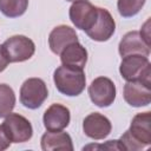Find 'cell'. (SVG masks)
<instances>
[{
    "label": "cell",
    "mask_w": 151,
    "mask_h": 151,
    "mask_svg": "<svg viewBox=\"0 0 151 151\" xmlns=\"http://www.w3.org/2000/svg\"><path fill=\"white\" fill-rule=\"evenodd\" d=\"M53 81L61 94L77 97L85 90L86 77L81 68L61 65L54 71Z\"/></svg>",
    "instance_id": "obj_1"
},
{
    "label": "cell",
    "mask_w": 151,
    "mask_h": 151,
    "mask_svg": "<svg viewBox=\"0 0 151 151\" xmlns=\"http://www.w3.org/2000/svg\"><path fill=\"white\" fill-rule=\"evenodd\" d=\"M119 73L126 81L142 80L151 83V64L149 58L142 54L123 57L119 66Z\"/></svg>",
    "instance_id": "obj_2"
},
{
    "label": "cell",
    "mask_w": 151,
    "mask_h": 151,
    "mask_svg": "<svg viewBox=\"0 0 151 151\" xmlns=\"http://www.w3.org/2000/svg\"><path fill=\"white\" fill-rule=\"evenodd\" d=\"M2 51L8 63H22L31 59L35 52L33 40L25 35H13L4 41Z\"/></svg>",
    "instance_id": "obj_3"
},
{
    "label": "cell",
    "mask_w": 151,
    "mask_h": 151,
    "mask_svg": "<svg viewBox=\"0 0 151 151\" xmlns=\"http://www.w3.org/2000/svg\"><path fill=\"white\" fill-rule=\"evenodd\" d=\"M47 97V86L40 78H28L20 87V103L29 110L39 109Z\"/></svg>",
    "instance_id": "obj_4"
},
{
    "label": "cell",
    "mask_w": 151,
    "mask_h": 151,
    "mask_svg": "<svg viewBox=\"0 0 151 151\" xmlns=\"http://www.w3.org/2000/svg\"><path fill=\"white\" fill-rule=\"evenodd\" d=\"M2 129L12 143H25L28 142L33 136V127L31 122L19 113H9L5 117L1 124Z\"/></svg>",
    "instance_id": "obj_5"
},
{
    "label": "cell",
    "mask_w": 151,
    "mask_h": 151,
    "mask_svg": "<svg viewBox=\"0 0 151 151\" xmlns=\"http://www.w3.org/2000/svg\"><path fill=\"white\" fill-rule=\"evenodd\" d=\"M70 20L81 31H88L98 18V7L92 5L88 0H77L70 7Z\"/></svg>",
    "instance_id": "obj_6"
},
{
    "label": "cell",
    "mask_w": 151,
    "mask_h": 151,
    "mask_svg": "<svg viewBox=\"0 0 151 151\" xmlns=\"http://www.w3.org/2000/svg\"><path fill=\"white\" fill-rule=\"evenodd\" d=\"M116 85L107 77H98L88 86L91 101L98 107H109L116 99Z\"/></svg>",
    "instance_id": "obj_7"
},
{
    "label": "cell",
    "mask_w": 151,
    "mask_h": 151,
    "mask_svg": "<svg viewBox=\"0 0 151 151\" xmlns=\"http://www.w3.org/2000/svg\"><path fill=\"white\" fill-rule=\"evenodd\" d=\"M151 83L142 80L126 81L123 90V97L125 101L133 107L146 106L151 103Z\"/></svg>",
    "instance_id": "obj_8"
},
{
    "label": "cell",
    "mask_w": 151,
    "mask_h": 151,
    "mask_svg": "<svg viewBox=\"0 0 151 151\" xmlns=\"http://www.w3.org/2000/svg\"><path fill=\"white\" fill-rule=\"evenodd\" d=\"M116 31V22L111 13L101 7H98V18L94 25L85 33L94 41H107Z\"/></svg>",
    "instance_id": "obj_9"
},
{
    "label": "cell",
    "mask_w": 151,
    "mask_h": 151,
    "mask_svg": "<svg viewBox=\"0 0 151 151\" xmlns=\"http://www.w3.org/2000/svg\"><path fill=\"white\" fill-rule=\"evenodd\" d=\"M111 130L112 124L110 119L99 112L90 113L83 120V131L91 139H104L111 133Z\"/></svg>",
    "instance_id": "obj_10"
},
{
    "label": "cell",
    "mask_w": 151,
    "mask_h": 151,
    "mask_svg": "<svg viewBox=\"0 0 151 151\" xmlns=\"http://www.w3.org/2000/svg\"><path fill=\"white\" fill-rule=\"evenodd\" d=\"M71 120L70 110L61 104H52L44 113L42 123L47 131H63L66 129Z\"/></svg>",
    "instance_id": "obj_11"
},
{
    "label": "cell",
    "mask_w": 151,
    "mask_h": 151,
    "mask_svg": "<svg viewBox=\"0 0 151 151\" xmlns=\"http://www.w3.org/2000/svg\"><path fill=\"white\" fill-rule=\"evenodd\" d=\"M118 52L122 58L126 57V55H131V54H142V55L149 57L150 45L146 44V41L142 37L140 32L130 31L119 41Z\"/></svg>",
    "instance_id": "obj_12"
},
{
    "label": "cell",
    "mask_w": 151,
    "mask_h": 151,
    "mask_svg": "<svg viewBox=\"0 0 151 151\" xmlns=\"http://www.w3.org/2000/svg\"><path fill=\"white\" fill-rule=\"evenodd\" d=\"M127 131L137 143L144 147L149 146L151 144V112L146 111L137 113L132 118Z\"/></svg>",
    "instance_id": "obj_13"
},
{
    "label": "cell",
    "mask_w": 151,
    "mask_h": 151,
    "mask_svg": "<svg viewBox=\"0 0 151 151\" xmlns=\"http://www.w3.org/2000/svg\"><path fill=\"white\" fill-rule=\"evenodd\" d=\"M76 41H78L76 31L66 25H59L54 27L48 35V46L54 54H60V52L67 45Z\"/></svg>",
    "instance_id": "obj_14"
},
{
    "label": "cell",
    "mask_w": 151,
    "mask_h": 151,
    "mask_svg": "<svg viewBox=\"0 0 151 151\" xmlns=\"http://www.w3.org/2000/svg\"><path fill=\"white\" fill-rule=\"evenodd\" d=\"M59 55L61 64L66 66L84 70L87 63V51L79 41L67 45Z\"/></svg>",
    "instance_id": "obj_15"
},
{
    "label": "cell",
    "mask_w": 151,
    "mask_h": 151,
    "mask_svg": "<svg viewBox=\"0 0 151 151\" xmlns=\"http://www.w3.org/2000/svg\"><path fill=\"white\" fill-rule=\"evenodd\" d=\"M41 149L44 151H73V143L72 138L67 132L63 131H47L41 136L40 139Z\"/></svg>",
    "instance_id": "obj_16"
},
{
    "label": "cell",
    "mask_w": 151,
    "mask_h": 151,
    "mask_svg": "<svg viewBox=\"0 0 151 151\" xmlns=\"http://www.w3.org/2000/svg\"><path fill=\"white\" fill-rule=\"evenodd\" d=\"M28 7V0H0V12L7 18L21 17Z\"/></svg>",
    "instance_id": "obj_17"
},
{
    "label": "cell",
    "mask_w": 151,
    "mask_h": 151,
    "mask_svg": "<svg viewBox=\"0 0 151 151\" xmlns=\"http://www.w3.org/2000/svg\"><path fill=\"white\" fill-rule=\"evenodd\" d=\"M15 106V93L7 84H0V118L8 116Z\"/></svg>",
    "instance_id": "obj_18"
},
{
    "label": "cell",
    "mask_w": 151,
    "mask_h": 151,
    "mask_svg": "<svg viewBox=\"0 0 151 151\" xmlns=\"http://www.w3.org/2000/svg\"><path fill=\"white\" fill-rule=\"evenodd\" d=\"M146 0H118L117 8L122 17L131 18L139 13Z\"/></svg>",
    "instance_id": "obj_19"
},
{
    "label": "cell",
    "mask_w": 151,
    "mask_h": 151,
    "mask_svg": "<svg viewBox=\"0 0 151 151\" xmlns=\"http://www.w3.org/2000/svg\"><path fill=\"white\" fill-rule=\"evenodd\" d=\"M119 142H120V144L123 145L124 150H129V151H137V150H142V149H144V146H143V145H140L139 143H137V142L131 137V134L129 133V131H127V130L122 134V137H120Z\"/></svg>",
    "instance_id": "obj_20"
},
{
    "label": "cell",
    "mask_w": 151,
    "mask_h": 151,
    "mask_svg": "<svg viewBox=\"0 0 151 151\" xmlns=\"http://www.w3.org/2000/svg\"><path fill=\"white\" fill-rule=\"evenodd\" d=\"M11 140L8 139V137L6 136L4 129H2V125H0V151H4V150H7L11 145Z\"/></svg>",
    "instance_id": "obj_21"
},
{
    "label": "cell",
    "mask_w": 151,
    "mask_h": 151,
    "mask_svg": "<svg viewBox=\"0 0 151 151\" xmlns=\"http://www.w3.org/2000/svg\"><path fill=\"white\" fill-rule=\"evenodd\" d=\"M8 64H9V63H8V60H7L6 55H5L4 51H2V46L0 45V72L5 71Z\"/></svg>",
    "instance_id": "obj_22"
},
{
    "label": "cell",
    "mask_w": 151,
    "mask_h": 151,
    "mask_svg": "<svg viewBox=\"0 0 151 151\" xmlns=\"http://www.w3.org/2000/svg\"><path fill=\"white\" fill-rule=\"evenodd\" d=\"M66 1H72L73 2V1H77V0H66Z\"/></svg>",
    "instance_id": "obj_23"
}]
</instances>
